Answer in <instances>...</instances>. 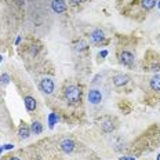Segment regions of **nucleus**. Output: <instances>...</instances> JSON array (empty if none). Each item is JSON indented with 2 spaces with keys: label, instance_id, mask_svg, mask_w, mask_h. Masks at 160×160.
<instances>
[{
  "label": "nucleus",
  "instance_id": "f257e3e1",
  "mask_svg": "<svg viewBox=\"0 0 160 160\" xmlns=\"http://www.w3.org/2000/svg\"><path fill=\"white\" fill-rule=\"evenodd\" d=\"M80 95H81V92L76 86H69L65 90V97L68 99V102H70V104H77L80 99Z\"/></svg>",
  "mask_w": 160,
  "mask_h": 160
},
{
  "label": "nucleus",
  "instance_id": "f03ea898",
  "mask_svg": "<svg viewBox=\"0 0 160 160\" xmlns=\"http://www.w3.org/2000/svg\"><path fill=\"white\" fill-rule=\"evenodd\" d=\"M40 87H42V90H43L46 94H51V92L54 91V81L49 77H44L42 81H40Z\"/></svg>",
  "mask_w": 160,
  "mask_h": 160
},
{
  "label": "nucleus",
  "instance_id": "7ed1b4c3",
  "mask_svg": "<svg viewBox=\"0 0 160 160\" xmlns=\"http://www.w3.org/2000/svg\"><path fill=\"white\" fill-rule=\"evenodd\" d=\"M88 101L94 105H98L102 101V94L99 90H90L88 91Z\"/></svg>",
  "mask_w": 160,
  "mask_h": 160
},
{
  "label": "nucleus",
  "instance_id": "20e7f679",
  "mask_svg": "<svg viewBox=\"0 0 160 160\" xmlns=\"http://www.w3.org/2000/svg\"><path fill=\"white\" fill-rule=\"evenodd\" d=\"M51 7H53V10L58 14H61L66 10V3L64 1V0H53V3H51Z\"/></svg>",
  "mask_w": 160,
  "mask_h": 160
},
{
  "label": "nucleus",
  "instance_id": "39448f33",
  "mask_svg": "<svg viewBox=\"0 0 160 160\" xmlns=\"http://www.w3.org/2000/svg\"><path fill=\"white\" fill-rule=\"evenodd\" d=\"M129 80H130V77L127 75H116V76L113 77V84L117 87H122V86H124V84H127Z\"/></svg>",
  "mask_w": 160,
  "mask_h": 160
},
{
  "label": "nucleus",
  "instance_id": "423d86ee",
  "mask_svg": "<svg viewBox=\"0 0 160 160\" xmlns=\"http://www.w3.org/2000/svg\"><path fill=\"white\" fill-rule=\"evenodd\" d=\"M61 148L65 153H72L75 149V142L72 139H64L61 142Z\"/></svg>",
  "mask_w": 160,
  "mask_h": 160
},
{
  "label": "nucleus",
  "instance_id": "0eeeda50",
  "mask_svg": "<svg viewBox=\"0 0 160 160\" xmlns=\"http://www.w3.org/2000/svg\"><path fill=\"white\" fill-rule=\"evenodd\" d=\"M120 61L124 65H131L134 62V55L130 53V51H123L122 55H120Z\"/></svg>",
  "mask_w": 160,
  "mask_h": 160
},
{
  "label": "nucleus",
  "instance_id": "6e6552de",
  "mask_svg": "<svg viewBox=\"0 0 160 160\" xmlns=\"http://www.w3.org/2000/svg\"><path fill=\"white\" fill-rule=\"evenodd\" d=\"M104 39H105L104 32L99 31V29H95V31L91 33V40H92V43H101V42H102Z\"/></svg>",
  "mask_w": 160,
  "mask_h": 160
},
{
  "label": "nucleus",
  "instance_id": "1a4fd4ad",
  "mask_svg": "<svg viewBox=\"0 0 160 160\" xmlns=\"http://www.w3.org/2000/svg\"><path fill=\"white\" fill-rule=\"evenodd\" d=\"M25 106L28 111H35L36 109V101L32 97H25Z\"/></svg>",
  "mask_w": 160,
  "mask_h": 160
},
{
  "label": "nucleus",
  "instance_id": "9d476101",
  "mask_svg": "<svg viewBox=\"0 0 160 160\" xmlns=\"http://www.w3.org/2000/svg\"><path fill=\"white\" fill-rule=\"evenodd\" d=\"M150 87L153 88L155 91H160V75H156L150 80Z\"/></svg>",
  "mask_w": 160,
  "mask_h": 160
},
{
  "label": "nucleus",
  "instance_id": "9b49d317",
  "mask_svg": "<svg viewBox=\"0 0 160 160\" xmlns=\"http://www.w3.org/2000/svg\"><path fill=\"white\" fill-rule=\"evenodd\" d=\"M102 130H104L105 133L113 131V123L111 122V119H105L104 122H102Z\"/></svg>",
  "mask_w": 160,
  "mask_h": 160
},
{
  "label": "nucleus",
  "instance_id": "f8f14e48",
  "mask_svg": "<svg viewBox=\"0 0 160 160\" xmlns=\"http://www.w3.org/2000/svg\"><path fill=\"white\" fill-rule=\"evenodd\" d=\"M29 134H31V129H29L28 126L24 124V126L19 127V137H21V138H28Z\"/></svg>",
  "mask_w": 160,
  "mask_h": 160
},
{
  "label": "nucleus",
  "instance_id": "ddd939ff",
  "mask_svg": "<svg viewBox=\"0 0 160 160\" xmlns=\"http://www.w3.org/2000/svg\"><path fill=\"white\" fill-rule=\"evenodd\" d=\"M142 7L144 8H146V10H150V8H153L156 6V3H157V0H142Z\"/></svg>",
  "mask_w": 160,
  "mask_h": 160
},
{
  "label": "nucleus",
  "instance_id": "4468645a",
  "mask_svg": "<svg viewBox=\"0 0 160 160\" xmlns=\"http://www.w3.org/2000/svg\"><path fill=\"white\" fill-rule=\"evenodd\" d=\"M32 133H35V134H40L42 131H43V127H42V124L39 123V122H35V123L32 124Z\"/></svg>",
  "mask_w": 160,
  "mask_h": 160
},
{
  "label": "nucleus",
  "instance_id": "2eb2a0df",
  "mask_svg": "<svg viewBox=\"0 0 160 160\" xmlns=\"http://www.w3.org/2000/svg\"><path fill=\"white\" fill-rule=\"evenodd\" d=\"M87 49V43L84 42V40H81V42H79V43L76 44V50L77 51H83V50Z\"/></svg>",
  "mask_w": 160,
  "mask_h": 160
},
{
  "label": "nucleus",
  "instance_id": "dca6fc26",
  "mask_svg": "<svg viewBox=\"0 0 160 160\" xmlns=\"http://www.w3.org/2000/svg\"><path fill=\"white\" fill-rule=\"evenodd\" d=\"M8 81H10L8 75H1V76H0V83H1V84H7Z\"/></svg>",
  "mask_w": 160,
  "mask_h": 160
},
{
  "label": "nucleus",
  "instance_id": "f3484780",
  "mask_svg": "<svg viewBox=\"0 0 160 160\" xmlns=\"http://www.w3.org/2000/svg\"><path fill=\"white\" fill-rule=\"evenodd\" d=\"M55 120H57L55 115H50V127H53V126H54V123H55Z\"/></svg>",
  "mask_w": 160,
  "mask_h": 160
},
{
  "label": "nucleus",
  "instance_id": "a211bd4d",
  "mask_svg": "<svg viewBox=\"0 0 160 160\" xmlns=\"http://www.w3.org/2000/svg\"><path fill=\"white\" fill-rule=\"evenodd\" d=\"M122 160H135V157H131V156H124V157H122Z\"/></svg>",
  "mask_w": 160,
  "mask_h": 160
},
{
  "label": "nucleus",
  "instance_id": "6ab92c4d",
  "mask_svg": "<svg viewBox=\"0 0 160 160\" xmlns=\"http://www.w3.org/2000/svg\"><path fill=\"white\" fill-rule=\"evenodd\" d=\"M99 55H101V57H106V55H108V51H101V53H99Z\"/></svg>",
  "mask_w": 160,
  "mask_h": 160
},
{
  "label": "nucleus",
  "instance_id": "aec40b11",
  "mask_svg": "<svg viewBox=\"0 0 160 160\" xmlns=\"http://www.w3.org/2000/svg\"><path fill=\"white\" fill-rule=\"evenodd\" d=\"M73 4H79V3H81V0H70Z\"/></svg>",
  "mask_w": 160,
  "mask_h": 160
},
{
  "label": "nucleus",
  "instance_id": "412c9836",
  "mask_svg": "<svg viewBox=\"0 0 160 160\" xmlns=\"http://www.w3.org/2000/svg\"><path fill=\"white\" fill-rule=\"evenodd\" d=\"M6 149H12V145H10V144H7L6 146H4Z\"/></svg>",
  "mask_w": 160,
  "mask_h": 160
},
{
  "label": "nucleus",
  "instance_id": "4be33fe9",
  "mask_svg": "<svg viewBox=\"0 0 160 160\" xmlns=\"http://www.w3.org/2000/svg\"><path fill=\"white\" fill-rule=\"evenodd\" d=\"M37 51H39L37 49H32V54H37Z\"/></svg>",
  "mask_w": 160,
  "mask_h": 160
},
{
  "label": "nucleus",
  "instance_id": "5701e85b",
  "mask_svg": "<svg viewBox=\"0 0 160 160\" xmlns=\"http://www.w3.org/2000/svg\"><path fill=\"white\" fill-rule=\"evenodd\" d=\"M10 160H19V159H18V157H11Z\"/></svg>",
  "mask_w": 160,
  "mask_h": 160
},
{
  "label": "nucleus",
  "instance_id": "b1692460",
  "mask_svg": "<svg viewBox=\"0 0 160 160\" xmlns=\"http://www.w3.org/2000/svg\"><path fill=\"white\" fill-rule=\"evenodd\" d=\"M157 6H159V8H160V0H159V1H157Z\"/></svg>",
  "mask_w": 160,
  "mask_h": 160
},
{
  "label": "nucleus",
  "instance_id": "393cba45",
  "mask_svg": "<svg viewBox=\"0 0 160 160\" xmlns=\"http://www.w3.org/2000/svg\"><path fill=\"white\" fill-rule=\"evenodd\" d=\"M1 61H3V57H1V55H0V62H1Z\"/></svg>",
  "mask_w": 160,
  "mask_h": 160
},
{
  "label": "nucleus",
  "instance_id": "a878e982",
  "mask_svg": "<svg viewBox=\"0 0 160 160\" xmlns=\"http://www.w3.org/2000/svg\"><path fill=\"white\" fill-rule=\"evenodd\" d=\"M157 160H160V155H159V156H157Z\"/></svg>",
  "mask_w": 160,
  "mask_h": 160
}]
</instances>
